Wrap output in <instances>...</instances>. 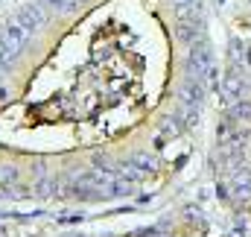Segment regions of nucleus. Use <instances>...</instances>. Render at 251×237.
I'll return each mask as SVG.
<instances>
[{
  "mask_svg": "<svg viewBox=\"0 0 251 237\" xmlns=\"http://www.w3.org/2000/svg\"><path fill=\"white\" fill-rule=\"evenodd\" d=\"M190 70H193V79H199L204 88L216 85V61L207 38H199L196 44H190Z\"/></svg>",
  "mask_w": 251,
  "mask_h": 237,
  "instance_id": "obj_1",
  "label": "nucleus"
},
{
  "mask_svg": "<svg viewBox=\"0 0 251 237\" xmlns=\"http://www.w3.org/2000/svg\"><path fill=\"white\" fill-rule=\"evenodd\" d=\"M29 38H32L29 30H24L18 21H9V24H3V30H0V53H3L6 59H18V56L26 50Z\"/></svg>",
  "mask_w": 251,
  "mask_h": 237,
  "instance_id": "obj_2",
  "label": "nucleus"
},
{
  "mask_svg": "<svg viewBox=\"0 0 251 237\" xmlns=\"http://www.w3.org/2000/svg\"><path fill=\"white\" fill-rule=\"evenodd\" d=\"M47 18H50V15H47V9H44L41 3H26V6H21L18 15H15V21H18L24 30H29V32L47 27Z\"/></svg>",
  "mask_w": 251,
  "mask_h": 237,
  "instance_id": "obj_3",
  "label": "nucleus"
},
{
  "mask_svg": "<svg viewBox=\"0 0 251 237\" xmlns=\"http://www.w3.org/2000/svg\"><path fill=\"white\" fill-rule=\"evenodd\" d=\"M243 94H246V79H243L240 67L234 64V67L225 73V79H222V97H225V106L240 103V100H243Z\"/></svg>",
  "mask_w": 251,
  "mask_h": 237,
  "instance_id": "obj_4",
  "label": "nucleus"
},
{
  "mask_svg": "<svg viewBox=\"0 0 251 237\" xmlns=\"http://www.w3.org/2000/svg\"><path fill=\"white\" fill-rule=\"evenodd\" d=\"M204 94H207V88L199 82V79H193L190 76L187 82L181 85V91H178V106H201V100H204Z\"/></svg>",
  "mask_w": 251,
  "mask_h": 237,
  "instance_id": "obj_5",
  "label": "nucleus"
},
{
  "mask_svg": "<svg viewBox=\"0 0 251 237\" xmlns=\"http://www.w3.org/2000/svg\"><path fill=\"white\" fill-rule=\"evenodd\" d=\"M176 38L181 44H196L199 38H204V30H201V18L199 21H181L176 27Z\"/></svg>",
  "mask_w": 251,
  "mask_h": 237,
  "instance_id": "obj_6",
  "label": "nucleus"
},
{
  "mask_svg": "<svg viewBox=\"0 0 251 237\" xmlns=\"http://www.w3.org/2000/svg\"><path fill=\"white\" fill-rule=\"evenodd\" d=\"M126 164H131V167H137V170H143V173H152V170H155V158H152V155H146V152L131 155Z\"/></svg>",
  "mask_w": 251,
  "mask_h": 237,
  "instance_id": "obj_7",
  "label": "nucleus"
},
{
  "mask_svg": "<svg viewBox=\"0 0 251 237\" xmlns=\"http://www.w3.org/2000/svg\"><path fill=\"white\" fill-rule=\"evenodd\" d=\"M231 118L251 123V103H249V100H240V103H234V106H231Z\"/></svg>",
  "mask_w": 251,
  "mask_h": 237,
  "instance_id": "obj_8",
  "label": "nucleus"
},
{
  "mask_svg": "<svg viewBox=\"0 0 251 237\" xmlns=\"http://www.w3.org/2000/svg\"><path fill=\"white\" fill-rule=\"evenodd\" d=\"M79 3H82V0H50V6H53L59 15H73Z\"/></svg>",
  "mask_w": 251,
  "mask_h": 237,
  "instance_id": "obj_9",
  "label": "nucleus"
},
{
  "mask_svg": "<svg viewBox=\"0 0 251 237\" xmlns=\"http://www.w3.org/2000/svg\"><path fill=\"white\" fill-rule=\"evenodd\" d=\"M53 190H59V181H56V178H41V181L35 184V193H38V196H50Z\"/></svg>",
  "mask_w": 251,
  "mask_h": 237,
  "instance_id": "obj_10",
  "label": "nucleus"
},
{
  "mask_svg": "<svg viewBox=\"0 0 251 237\" xmlns=\"http://www.w3.org/2000/svg\"><path fill=\"white\" fill-rule=\"evenodd\" d=\"M181 115H184V126L187 129L199 126V109L196 106H181Z\"/></svg>",
  "mask_w": 251,
  "mask_h": 237,
  "instance_id": "obj_11",
  "label": "nucleus"
},
{
  "mask_svg": "<svg viewBox=\"0 0 251 237\" xmlns=\"http://www.w3.org/2000/svg\"><path fill=\"white\" fill-rule=\"evenodd\" d=\"M178 120L181 118H170L167 120V123H164V135H173V138H176V135L184 129V123H178Z\"/></svg>",
  "mask_w": 251,
  "mask_h": 237,
  "instance_id": "obj_12",
  "label": "nucleus"
},
{
  "mask_svg": "<svg viewBox=\"0 0 251 237\" xmlns=\"http://www.w3.org/2000/svg\"><path fill=\"white\" fill-rule=\"evenodd\" d=\"M15 178H18L15 167H0V181H15Z\"/></svg>",
  "mask_w": 251,
  "mask_h": 237,
  "instance_id": "obj_13",
  "label": "nucleus"
},
{
  "mask_svg": "<svg viewBox=\"0 0 251 237\" xmlns=\"http://www.w3.org/2000/svg\"><path fill=\"white\" fill-rule=\"evenodd\" d=\"M9 67H12V59H6V56L0 53V76H3V73H9Z\"/></svg>",
  "mask_w": 251,
  "mask_h": 237,
  "instance_id": "obj_14",
  "label": "nucleus"
},
{
  "mask_svg": "<svg viewBox=\"0 0 251 237\" xmlns=\"http://www.w3.org/2000/svg\"><path fill=\"white\" fill-rule=\"evenodd\" d=\"M3 100H6V91H3V88H0V103H3Z\"/></svg>",
  "mask_w": 251,
  "mask_h": 237,
  "instance_id": "obj_15",
  "label": "nucleus"
},
{
  "mask_svg": "<svg viewBox=\"0 0 251 237\" xmlns=\"http://www.w3.org/2000/svg\"><path fill=\"white\" fill-rule=\"evenodd\" d=\"M79 237H82V235H79Z\"/></svg>",
  "mask_w": 251,
  "mask_h": 237,
  "instance_id": "obj_16",
  "label": "nucleus"
}]
</instances>
